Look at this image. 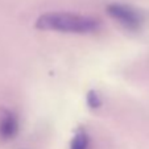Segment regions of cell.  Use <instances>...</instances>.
Returning <instances> with one entry per match:
<instances>
[{"label":"cell","instance_id":"4","mask_svg":"<svg viewBox=\"0 0 149 149\" xmlns=\"http://www.w3.org/2000/svg\"><path fill=\"white\" fill-rule=\"evenodd\" d=\"M70 149H88V135L83 128H78L74 133Z\"/></svg>","mask_w":149,"mask_h":149},{"label":"cell","instance_id":"5","mask_svg":"<svg viewBox=\"0 0 149 149\" xmlns=\"http://www.w3.org/2000/svg\"><path fill=\"white\" fill-rule=\"evenodd\" d=\"M87 104L91 108H98L102 104V99L96 91H90L87 95Z\"/></svg>","mask_w":149,"mask_h":149},{"label":"cell","instance_id":"1","mask_svg":"<svg viewBox=\"0 0 149 149\" xmlns=\"http://www.w3.org/2000/svg\"><path fill=\"white\" fill-rule=\"evenodd\" d=\"M36 26L42 31L86 34L98 31L99 21L94 17L69 12H49L38 17Z\"/></svg>","mask_w":149,"mask_h":149},{"label":"cell","instance_id":"2","mask_svg":"<svg viewBox=\"0 0 149 149\" xmlns=\"http://www.w3.org/2000/svg\"><path fill=\"white\" fill-rule=\"evenodd\" d=\"M107 12L111 17L119 21L124 28L131 31H137L144 21V16L139 9L127 4L113 3L107 7Z\"/></svg>","mask_w":149,"mask_h":149},{"label":"cell","instance_id":"3","mask_svg":"<svg viewBox=\"0 0 149 149\" xmlns=\"http://www.w3.org/2000/svg\"><path fill=\"white\" fill-rule=\"evenodd\" d=\"M19 131L17 118L11 111H3L0 116V137L3 140H11Z\"/></svg>","mask_w":149,"mask_h":149}]
</instances>
